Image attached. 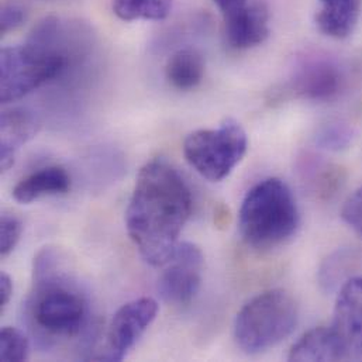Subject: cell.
<instances>
[{
  "instance_id": "cell-3",
  "label": "cell",
  "mask_w": 362,
  "mask_h": 362,
  "mask_svg": "<svg viewBox=\"0 0 362 362\" xmlns=\"http://www.w3.org/2000/svg\"><path fill=\"white\" fill-rule=\"evenodd\" d=\"M300 223L299 209L291 187L278 178L257 183L245 194L238 230L247 245L271 250L289 241Z\"/></svg>"
},
{
  "instance_id": "cell-22",
  "label": "cell",
  "mask_w": 362,
  "mask_h": 362,
  "mask_svg": "<svg viewBox=\"0 0 362 362\" xmlns=\"http://www.w3.org/2000/svg\"><path fill=\"white\" fill-rule=\"evenodd\" d=\"M341 217L362 238V187L357 189L344 202Z\"/></svg>"
},
{
  "instance_id": "cell-23",
  "label": "cell",
  "mask_w": 362,
  "mask_h": 362,
  "mask_svg": "<svg viewBox=\"0 0 362 362\" xmlns=\"http://www.w3.org/2000/svg\"><path fill=\"white\" fill-rule=\"evenodd\" d=\"M25 20V11L18 4H6L1 8L0 30L3 34L20 27Z\"/></svg>"
},
{
  "instance_id": "cell-14",
  "label": "cell",
  "mask_w": 362,
  "mask_h": 362,
  "mask_svg": "<svg viewBox=\"0 0 362 362\" xmlns=\"http://www.w3.org/2000/svg\"><path fill=\"white\" fill-rule=\"evenodd\" d=\"M320 4L316 14L319 30L337 40L350 37L361 17L362 0H320Z\"/></svg>"
},
{
  "instance_id": "cell-16",
  "label": "cell",
  "mask_w": 362,
  "mask_h": 362,
  "mask_svg": "<svg viewBox=\"0 0 362 362\" xmlns=\"http://www.w3.org/2000/svg\"><path fill=\"white\" fill-rule=\"evenodd\" d=\"M165 74L174 88L180 90H192L204 76V59L199 51L183 48L168 59Z\"/></svg>"
},
{
  "instance_id": "cell-24",
  "label": "cell",
  "mask_w": 362,
  "mask_h": 362,
  "mask_svg": "<svg viewBox=\"0 0 362 362\" xmlns=\"http://www.w3.org/2000/svg\"><path fill=\"white\" fill-rule=\"evenodd\" d=\"M13 281L11 278L6 274V272H1L0 274V310H3L10 299H11V295H13Z\"/></svg>"
},
{
  "instance_id": "cell-11",
  "label": "cell",
  "mask_w": 362,
  "mask_h": 362,
  "mask_svg": "<svg viewBox=\"0 0 362 362\" xmlns=\"http://www.w3.org/2000/svg\"><path fill=\"white\" fill-rule=\"evenodd\" d=\"M226 41L231 48L247 49L262 44L269 34V11L264 3L245 4L226 17Z\"/></svg>"
},
{
  "instance_id": "cell-18",
  "label": "cell",
  "mask_w": 362,
  "mask_h": 362,
  "mask_svg": "<svg viewBox=\"0 0 362 362\" xmlns=\"http://www.w3.org/2000/svg\"><path fill=\"white\" fill-rule=\"evenodd\" d=\"M173 0H113V10L122 20H163Z\"/></svg>"
},
{
  "instance_id": "cell-8",
  "label": "cell",
  "mask_w": 362,
  "mask_h": 362,
  "mask_svg": "<svg viewBox=\"0 0 362 362\" xmlns=\"http://www.w3.org/2000/svg\"><path fill=\"white\" fill-rule=\"evenodd\" d=\"M344 72L339 62L327 55L306 54L300 57L292 69V90L312 102H329L336 99L344 88Z\"/></svg>"
},
{
  "instance_id": "cell-7",
  "label": "cell",
  "mask_w": 362,
  "mask_h": 362,
  "mask_svg": "<svg viewBox=\"0 0 362 362\" xmlns=\"http://www.w3.org/2000/svg\"><path fill=\"white\" fill-rule=\"evenodd\" d=\"M158 315V303L153 298H140L123 305L113 316L99 361H122L136 346Z\"/></svg>"
},
{
  "instance_id": "cell-5",
  "label": "cell",
  "mask_w": 362,
  "mask_h": 362,
  "mask_svg": "<svg viewBox=\"0 0 362 362\" xmlns=\"http://www.w3.org/2000/svg\"><path fill=\"white\" fill-rule=\"evenodd\" d=\"M66 58L55 45L27 40L23 45L6 47L0 52V99L16 102L61 75Z\"/></svg>"
},
{
  "instance_id": "cell-2",
  "label": "cell",
  "mask_w": 362,
  "mask_h": 362,
  "mask_svg": "<svg viewBox=\"0 0 362 362\" xmlns=\"http://www.w3.org/2000/svg\"><path fill=\"white\" fill-rule=\"evenodd\" d=\"M58 250L44 247L33 262V289L25 300V322L40 344L74 339L88 325V302L81 286L64 272Z\"/></svg>"
},
{
  "instance_id": "cell-19",
  "label": "cell",
  "mask_w": 362,
  "mask_h": 362,
  "mask_svg": "<svg viewBox=\"0 0 362 362\" xmlns=\"http://www.w3.org/2000/svg\"><path fill=\"white\" fill-rule=\"evenodd\" d=\"M353 139L354 130L351 126L343 122H332L317 130L315 143L322 150L339 153L349 148L353 143Z\"/></svg>"
},
{
  "instance_id": "cell-9",
  "label": "cell",
  "mask_w": 362,
  "mask_h": 362,
  "mask_svg": "<svg viewBox=\"0 0 362 362\" xmlns=\"http://www.w3.org/2000/svg\"><path fill=\"white\" fill-rule=\"evenodd\" d=\"M204 257L192 243L178 244L158 281L161 298L171 305H187L196 296L202 284Z\"/></svg>"
},
{
  "instance_id": "cell-21",
  "label": "cell",
  "mask_w": 362,
  "mask_h": 362,
  "mask_svg": "<svg viewBox=\"0 0 362 362\" xmlns=\"http://www.w3.org/2000/svg\"><path fill=\"white\" fill-rule=\"evenodd\" d=\"M23 231V224L14 214L4 213L0 220V254L8 255L17 245Z\"/></svg>"
},
{
  "instance_id": "cell-6",
  "label": "cell",
  "mask_w": 362,
  "mask_h": 362,
  "mask_svg": "<svg viewBox=\"0 0 362 362\" xmlns=\"http://www.w3.org/2000/svg\"><path fill=\"white\" fill-rule=\"evenodd\" d=\"M248 139L240 123L226 120L217 129L197 130L183 143L187 164L211 182L226 180L247 153Z\"/></svg>"
},
{
  "instance_id": "cell-20",
  "label": "cell",
  "mask_w": 362,
  "mask_h": 362,
  "mask_svg": "<svg viewBox=\"0 0 362 362\" xmlns=\"http://www.w3.org/2000/svg\"><path fill=\"white\" fill-rule=\"evenodd\" d=\"M30 353L27 336L14 327H3L0 333V360L4 362L25 361Z\"/></svg>"
},
{
  "instance_id": "cell-13",
  "label": "cell",
  "mask_w": 362,
  "mask_h": 362,
  "mask_svg": "<svg viewBox=\"0 0 362 362\" xmlns=\"http://www.w3.org/2000/svg\"><path fill=\"white\" fill-rule=\"evenodd\" d=\"M291 361H346L347 353L330 327H316L299 339L288 357Z\"/></svg>"
},
{
  "instance_id": "cell-4",
  "label": "cell",
  "mask_w": 362,
  "mask_h": 362,
  "mask_svg": "<svg viewBox=\"0 0 362 362\" xmlns=\"http://www.w3.org/2000/svg\"><path fill=\"white\" fill-rule=\"evenodd\" d=\"M298 317V305L286 291L259 293L237 313L234 340L247 354L264 353L292 334Z\"/></svg>"
},
{
  "instance_id": "cell-17",
  "label": "cell",
  "mask_w": 362,
  "mask_h": 362,
  "mask_svg": "<svg viewBox=\"0 0 362 362\" xmlns=\"http://www.w3.org/2000/svg\"><path fill=\"white\" fill-rule=\"evenodd\" d=\"M357 261V255L353 250H337L325 259L319 269V284L323 291L332 292L340 289L341 285L349 281L350 271Z\"/></svg>"
},
{
  "instance_id": "cell-1",
  "label": "cell",
  "mask_w": 362,
  "mask_h": 362,
  "mask_svg": "<svg viewBox=\"0 0 362 362\" xmlns=\"http://www.w3.org/2000/svg\"><path fill=\"white\" fill-rule=\"evenodd\" d=\"M192 206L190 189L171 164L154 160L141 168L126 211V227L151 267H164L174 255Z\"/></svg>"
},
{
  "instance_id": "cell-25",
  "label": "cell",
  "mask_w": 362,
  "mask_h": 362,
  "mask_svg": "<svg viewBox=\"0 0 362 362\" xmlns=\"http://www.w3.org/2000/svg\"><path fill=\"white\" fill-rule=\"evenodd\" d=\"M214 3L223 11L224 17H227L243 8L247 4V0H214Z\"/></svg>"
},
{
  "instance_id": "cell-10",
  "label": "cell",
  "mask_w": 362,
  "mask_h": 362,
  "mask_svg": "<svg viewBox=\"0 0 362 362\" xmlns=\"http://www.w3.org/2000/svg\"><path fill=\"white\" fill-rule=\"evenodd\" d=\"M332 329L349 360L362 357V276H351L339 289Z\"/></svg>"
},
{
  "instance_id": "cell-15",
  "label": "cell",
  "mask_w": 362,
  "mask_h": 362,
  "mask_svg": "<svg viewBox=\"0 0 362 362\" xmlns=\"http://www.w3.org/2000/svg\"><path fill=\"white\" fill-rule=\"evenodd\" d=\"M71 189V177L61 167H47L23 178L13 187V197L27 204L45 196L64 194Z\"/></svg>"
},
{
  "instance_id": "cell-12",
  "label": "cell",
  "mask_w": 362,
  "mask_h": 362,
  "mask_svg": "<svg viewBox=\"0 0 362 362\" xmlns=\"http://www.w3.org/2000/svg\"><path fill=\"white\" fill-rule=\"evenodd\" d=\"M0 130L1 171H7L14 164L17 150L38 133L40 120L34 112L16 107L1 113Z\"/></svg>"
}]
</instances>
